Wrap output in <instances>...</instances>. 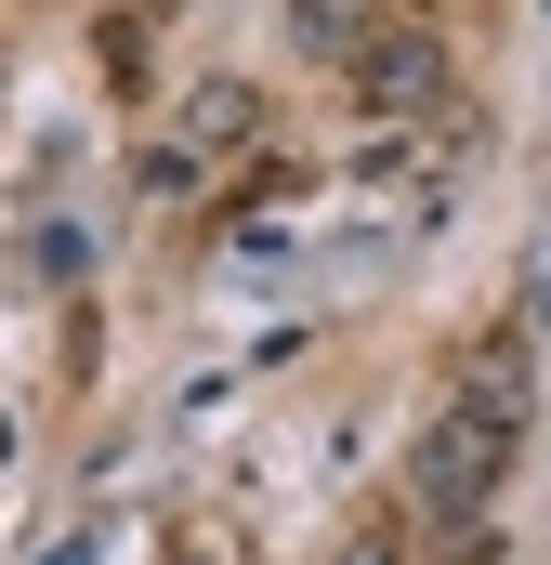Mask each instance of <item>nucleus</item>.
Instances as JSON below:
<instances>
[{"instance_id": "1", "label": "nucleus", "mask_w": 551, "mask_h": 565, "mask_svg": "<svg viewBox=\"0 0 551 565\" xmlns=\"http://www.w3.org/2000/svg\"><path fill=\"white\" fill-rule=\"evenodd\" d=\"M512 447L526 434L486 422L473 395H446L433 422L408 434V513L433 526V540H460V526H486V500H499V473H512Z\"/></svg>"}, {"instance_id": "2", "label": "nucleus", "mask_w": 551, "mask_h": 565, "mask_svg": "<svg viewBox=\"0 0 551 565\" xmlns=\"http://www.w3.org/2000/svg\"><path fill=\"white\" fill-rule=\"evenodd\" d=\"M250 145H263V93L250 79H197L184 119H171V145H144V184H197V171H224Z\"/></svg>"}, {"instance_id": "3", "label": "nucleus", "mask_w": 551, "mask_h": 565, "mask_svg": "<svg viewBox=\"0 0 551 565\" xmlns=\"http://www.w3.org/2000/svg\"><path fill=\"white\" fill-rule=\"evenodd\" d=\"M446 395H473V408H486V422H539V342H526V329H512V316H499V329H473V342H460V382H446Z\"/></svg>"}, {"instance_id": "4", "label": "nucleus", "mask_w": 551, "mask_h": 565, "mask_svg": "<svg viewBox=\"0 0 551 565\" xmlns=\"http://www.w3.org/2000/svg\"><path fill=\"white\" fill-rule=\"evenodd\" d=\"M355 93H368L381 119H420V106H446V53H433L420 26H368V53H355Z\"/></svg>"}, {"instance_id": "5", "label": "nucleus", "mask_w": 551, "mask_h": 565, "mask_svg": "<svg viewBox=\"0 0 551 565\" xmlns=\"http://www.w3.org/2000/svg\"><path fill=\"white\" fill-rule=\"evenodd\" d=\"M26 264H40V277H53V289H66V277H79V264H93V250H79V224H40V250H26Z\"/></svg>"}, {"instance_id": "6", "label": "nucleus", "mask_w": 551, "mask_h": 565, "mask_svg": "<svg viewBox=\"0 0 551 565\" xmlns=\"http://www.w3.org/2000/svg\"><path fill=\"white\" fill-rule=\"evenodd\" d=\"M328 565H408V540H395V526H368V540H342Z\"/></svg>"}, {"instance_id": "7", "label": "nucleus", "mask_w": 551, "mask_h": 565, "mask_svg": "<svg viewBox=\"0 0 551 565\" xmlns=\"http://www.w3.org/2000/svg\"><path fill=\"white\" fill-rule=\"evenodd\" d=\"M539 342H551V237H539Z\"/></svg>"}, {"instance_id": "8", "label": "nucleus", "mask_w": 551, "mask_h": 565, "mask_svg": "<svg viewBox=\"0 0 551 565\" xmlns=\"http://www.w3.org/2000/svg\"><path fill=\"white\" fill-rule=\"evenodd\" d=\"M132 13H171V0H132Z\"/></svg>"}]
</instances>
